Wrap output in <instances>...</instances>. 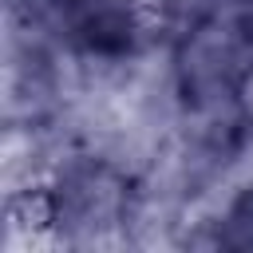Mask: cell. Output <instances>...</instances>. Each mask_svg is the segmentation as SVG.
Segmentation results:
<instances>
[{
    "label": "cell",
    "mask_w": 253,
    "mask_h": 253,
    "mask_svg": "<svg viewBox=\"0 0 253 253\" xmlns=\"http://www.w3.org/2000/svg\"><path fill=\"white\" fill-rule=\"evenodd\" d=\"M138 198L130 178L99 154H71L43 186V221L71 241H95L134 221Z\"/></svg>",
    "instance_id": "6da1fadb"
},
{
    "label": "cell",
    "mask_w": 253,
    "mask_h": 253,
    "mask_svg": "<svg viewBox=\"0 0 253 253\" xmlns=\"http://www.w3.org/2000/svg\"><path fill=\"white\" fill-rule=\"evenodd\" d=\"M253 75V32L229 12L174 36V83L190 111L241 99Z\"/></svg>",
    "instance_id": "7a4b0ae2"
},
{
    "label": "cell",
    "mask_w": 253,
    "mask_h": 253,
    "mask_svg": "<svg viewBox=\"0 0 253 253\" xmlns=\"http://www.w3.org/2000/svg\"><path fill=\"white\" fill-rule=\"evenodd\" d=\"M217 241L221 245H237V249H253V186H245L233 198V206L225 210Z\"/></svg>",
    "instance_id": "3957f363"
}]
</instances>
